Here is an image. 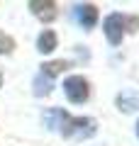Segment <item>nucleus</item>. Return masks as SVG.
<instances>
[{"label": "nucleus", "instance_id": "nucleus-6", "mask_svg": "<svg viewBox=\"0 0 139 146\" xmlns=\"http://www.w3.org/2000/svg\"><path fill=\"white\" fill-rule=\"evenodd\" d=\"M37 49H39L41 54H51L54 49H56V34H54L51 29H44L39 34V39H37Z\"/></svg>", "mask_w": 139, "mask_h": 146}, {"label": "nucleus", "instance_id": "nucleus-11", "mask_svg": "<svg viewBox=\"0 0 139 146\" xmlns=\"http://www.w3.org/2000/svg\"><path fill=\"white\" fill-rule=\"evenodd\" d=\"M0 83H3V76H0Z\"/></svg>", "mask_w": 139, "mask_h": 146}, {"label": "nucleus", "instance_id": "nucleus-2", "mask_svg": "<svg viewBox=\"0 0 139 146\" xmlns=\"http://www.w3.org/2000/svg\"><path fill=\"white\" fill-rule=\"evenodd\" d=\"M63 93L71 102H86L90 95V88H88V80L83 76H71L63 80Z\"/></svg>", "mask_w": 139, "mask_h": 146}, {"label": "nucleus", "instance_id": "nucleus-5", "mask_svg": "<svg viewBox=\"0 0 139 146\" xmlns=\"http://www.w3.org/2000/svg\"><path fill=\"white\" fill-rule=\"evenodd\" d=\"M76 20H78V25H83L86 29H90V27H95V22H98V10H95L90 3L78 5L76 7Z\"/></svg>", "mask_w": 139, "mask_h": 146}, {"label": "nucleus", "instance_id": "nucleus-7", "mask_svg": "<svg viewBox=\"0 0 139 146\" xmlns=\"http://www.w3.org/2000/svg\"><path fill=\"white\" fill-rule=\"evenodd\" d=\"M63 68H68L66 61H51V63H44V66H41V76H46V78H54V76H59Z\"/></svg>", "mask_w": 139, "mask_h": 146}, {"label": "nucleus", "instance_id": "nucleus-9", "mask_svg": "<svg viewBox=\"0 0 139 146\" xmlns=\"http://www.w3.org/2000/svg\"><path fill=\"white\" fill-rule=\"evenodd\" d=\"M12 49H15L12 36H7V34H3V32H0V54H10Z\"/></svg>", "mask_w": 139, "mask_h": 146}, {"label": "nucleus", "instance_id": "nucleus-10", "mask_svg": "<svg viewBox=\"0 0 139 146\" xmlns=\"http://www.w3.org/2000/svg\"><path fill=\"white\" fill-rule=\"evenodd\" d=\"M137 134H139V124H137Z\"/></svg>", "mask_w": 139, "mask_h": 146}, {"label": "nucleus", "instance_id": "nucleus-8", "mask_svg": "<svg viewBox=\"0 0 139 146\" xmlns=\"http://www.w3.org/2000/svg\"><path fill=\"white\" fill-rule=\"evenodd\" d=\"M49 90H51V78H46V76H37L34 80V93L37 95H49Z\"/></svg>", "mask_w": 139, "mask_h": 146}, {"label": "nucleus", "instance_id": "nucleus-1", "mask_svg": "<svg viewBox=\"0 0 139 146\" xmlns=\"http://www.w3.org/2000/svg\"><path fill=\"white\" fill-rule=\"evenodd\" d=\"M44 119L49 124V129L61 131L63 136L88 139V136L95 134V119H90V117H71L63 110H49Z\"/></svg>", "mask_w": 139, "mask_h": 146}, {"label": "nucleus", "instance_id": "nucleus-3", "mask_svg": "<svg viewBox=\"0 0 139 146\" xmlns=\"http://www.w3.org/2000/svg\"><path fill=\"white\" fill-rule=\"evenodd\" d=\"M103 29H105V36H108L110 44H120V42H122V36H124V29H127V20L115 12V15H110L108 20H105Z\"/></svg>", "mask_w": 139, "mask_h": 146}, {"label": "nucleus", "instance_id": "nucleus-4", "mask_svg": "<svg viewBox=\"0 0 139 146\" xmlns=\"http://www.w3.org/2000/svg\"><path fill=\"white\" fill-rule=\"evenodd\" d=\"M29 10L34 12L39 20L51 22L56 17V0H29Z\"/></svg>", "mask_w": 139, "mask_h": 146}]
</instances>
